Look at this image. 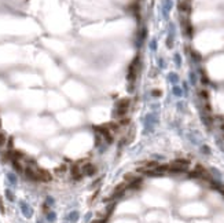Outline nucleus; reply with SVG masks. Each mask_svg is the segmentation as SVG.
<instances>
[{
  "label": "nucleus",
  "instance_id": "nucleus-1",
  "mask_svg": "<svg viewBox=\"0 0 224 223\" xmlns=\"http://www.w3.org/2000/svg\"><path fill=\"white\" fill-rule=\"evenodd\" d=\"M190 165V161L189 160H175L173 162H171L169 165H168V171L169 172H183L186 169L189 168Z\"/></svg>",
  "mask_w": 224,
  "mask_h": 223
},
{
  "label": "nucleus",
  "instance_id": "nucleus-2",
  "mask_svg": "<svg viewBox=\"0 0 224 223\" xmlns=\"http://www.w3.org/2000/svg\"><path fill=\"white\" fill-rule=\"evenodd\" d=\"M36 178H37V182H50L52 179L51 174L41 168H36Z\"/></svg>",
  "mask_w": 224,
  "mask_h": 223
},
{
  "label": "nucleus",
  "instance_id": "nucleus-3",
  "mask_svg": "<svg viewBox=\"0 0 224 223\" xmlns=\"http://www.w3.org/2000/svg\"><path fill=\"white\" fill-rule=\"evenodd\" d=\"M81 171L84 175H94V174L96 172V167L94 165V164H91V162H85V164L83 165Z\"/></svg>",
  "mask_w": 224,
  "mask_h": 223
},
{
  "label": "nucleus",
  "instance_id": "nucleus-4",
  "mask_svg": "<svg viewBox=\"0 0 224 223\" xmlns=\"http://www.w3.org/2000/svg\"><path fill=\"white\" fill-rule=\"evenodd\" d=\"M127 187H128V185L127 183H121V185H118L116 189H114V191H113V194H111V197L110 198H116V197H120L122 193H124L125 190H127Z\"/></svg>",
  "mask_w": 224,
  "mask_h": 223
},
{
  "label": "nucleus",
  "instance_id": "nucleus-5",
  "mask_svg": "<svg viewBox=\"0 0 224 223\" xmlns=\"http://www.w3.org/2000/svg\"><path fill=\"white\" fill-rule=\"evenodd\" d=\"M131 105V99L129 98H122L116 103V109H128Z\"/></svg>",
  "mask_w": 224,
  "mask_h": 223
},
{
  "label": "nucleus",
  "instance_id": "nucleus-6",
  "mask_svg": "<svg viewBox=\"0 0 224 223\" xmlns=\"http://www.w3.org/2000/svg\"><path fill=\"white\" fill-rule=\"evenodd\" d=\"M179 10H180L181 13H184V14H189L190 10H191L189 1H186V0L184 1H180V3H179Z\"/></svg>",
  "mask_w": 224,
  "mask_h": 223
},
{
  "label": "nucleus",
  "instance_id": "nucleus-7",
  "mask_svg": "<svg viewBox=\"0 0 224 223\" xmlns=\"http://www.w3.org/2000/svg\"><path fill=\"white\" fill-rule=\"evenodd\" d=\"M7 140H8V139H7V135L0 131V146H4V145L7 143Z\"/></svg>",
  "mask_w": 224,
  "mask_h": 223
},
{
  "label": "nucleus",
  "instance_id": "nucleus-8",
  "mask_svg": "<svg viewBox=\"0 0 224 223\" xmlns=\"http://www.w3.org/2000/svg\"><path fill=\"white\" fill-rule=\"evenodd\" d=\"M118 124H120V127L122 126H128L129 124V119L125 116V117H122V119H120V121H118Z\"/></svg>",
  "mask_w": 224,
  "mask_h": 223
},
{
  "label": "nucleus",
  "instance_id": "nucleus-9",
  "mask_svg": "<svg viewBox=\"0 0 224 223\" xmlns=\"http://www.w3.org/2000/svg\"><path fill=\"white\" fill-rule=\"evenodd\" d=\"M91 223H107V219H106V218H102V219H95V220H92Z\"/></svg>",
  "mask_w": 224,
  "mask_h": 223
},
{
  "label": "nucleus",
  "instance_id": "nucleus-10",
  "mask_svg": "<svg viewBox=\"0 0 224 223\" xmlns=\"http://www.w3.org/2000/svg\"><path fill=\"white\" fill-rule=\"evenodd\" d=\"M201 97H202L203 99H208V97H209V94H208V91H205V90H202V91H201Z\"/></svg>",
  "mask_w": 224,
  "mask_h": 223
},
{
  "label": "nucleus",
  "instance_id": "nucleus-11",
  "mask_svg": "<svg viewBox=\"0 0 224 223\" xmlns=\"http://www.w3.org/2000/svg\"><path fill=\"white\" fill-rule=\"evenodd\" d=\"M153 94L155 95V97H160V95H161V91H160V90H154Z\"/></svg>",
  "mask_w": 224,
  "mask_h": 223
},
{
  "label": "nucleus",
  "instance_id": "nucleus-12",
  "mask_svg": "<svg viewBox=\"0 0 224 223\" xmlns=\"http://www.w3.org/2000/svg\"><path fill=\"white\" fill-rule=\"evenodd\" d=\"M0 211L4 212V205H3V202H1V200H0Z\"/></svg>",
  "mask_w": 224,
  "mask_h": 223
},
{
  "label": "nucleus",
  "instance_id": "nucleus-13",
  "mask_svg": "<svg viewBox=\"0 0 224 223\" xmlns=\"http://www.w3.org/2000/svg\"><path fill=\"white\" fill-rule=\"evenodd\" d=\"M0 130H1V120H0Z\"/></svg>",
  "mask_w": 224,
  "mask_h": 223
},
{
  "label": "nucleus",
  "instance_id": "nucleus-14",
  "mask_svg": "<svg viewBox=\"0 0 224 223\" xmlns=\"http://www.w3.org/2000/svg\"><path fill=\"white\" fill-rule=\"evenodd\" d=\"M221 130H223V131H224V124H223V126H221Z\"/></svg>",
  "mask_w": 224,
  "mask_h": 223
},
{
  "label": "nucleus",
  "instance_id": "nucleus-15",
  "mask_svg": "<svg viewBox=\"0 0 224 223\" xmlns=\"http://www.w3.org/2000/svg\"><path fill=\"white\" fill-rule=\"evenodd\" d=\"M186 1H190V0H186Z\"/></svg>",
  "mask_w": 224,
  "mask_h": 223
}]
</instances>
